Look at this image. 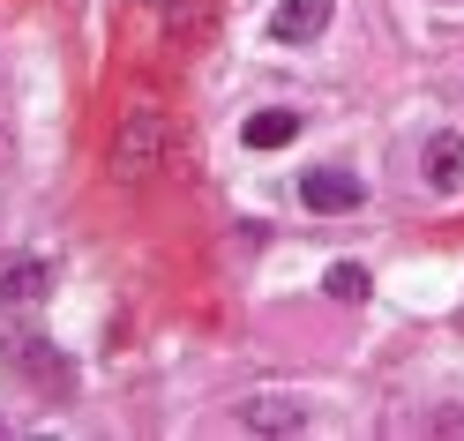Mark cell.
<instances>
[{"mask_svg":"<svg viewBox=\"0 0 464 441\" xmlns=\"http://www.w3.org/2000/svg\"><path fill=\"white\" fill-rule=\"evenodd\" d=\"M330 31V0H277L270 8V38L277 45H314Z\"/></svg>","mask_w":464,"mask_h":441,"instance_id":"3957f363","label":"cell"},{"mask_svg":"<svg viewBox=\"0 0 464 441\" xmlns=\"http://www.w3.org/2000/svg\"><path fill=\"white\" fill-rule=\"evenodd\" d=\"M240 135H247V150H285V142L300 135V112L293 105H270V112H255Z\"/></svg>","mask_w":464,"mask_h":441,"instance_id":"52a82bcc","label":"cell"},{"mask_svg":"<svg viewBox=\"0 0 464 441\" xmlns=\"http://www.w3.org/2000/svg\"><path fill=\"white\" fill-rule=\"evenodd\" d=\"M323 284H330V300H344V307H360L367 292H374V284H367V270H360V262H330V277H323Z\"/></svg>","mask_w":464,"mask_h":441,"instance_id":"ba28073f","label":"cell"},{"mask_svg":"<svg viewBox=\"0 0 464 441\" xmlns=\"http://www.w3.org/2000/svg\"><path fill=\"white\" fill-rule=\"evenodd\" d=\"M427 187H442V195L464 187V135H434L427 142Z\"/></svg>","mask_w":464,"mask_h":441,"instance_id":"8992f818","label":"cell"},{"mask_svg":"<svg viewBox=\"0 0 464 441\" xmlns=\"http://www.w3.org/2000/svg\"><path fill=\"white\" fill-rule=\"evenodd\" d=\"M300 202L307 210H323V217H344V210H360L367 187H360V172H344V165H314L307 180H300Z\"/></svg>","mask_w":464,"mask_h":441,"instance_id":"7a4b0ae2","label":"cell"},{"mask_svg":"<svg viewBox=\"0 0 464 441\" xmlns=\"http://www.w3.org/2000/svg\"><path fill=\"white\" fill-rule=\"evenodd\" d=\"M240 427H247V434H300L307 411H300L293 397H247V404H240Z\"/></svg>","mask_w":464,"mask_h":441,"instance_id":"5b68a950","label":"cell"},{"mask_svg":"<svg viewBox=\"0 0 464 441\" xmlns=\"http://www.w3.org/2000/svg\"><path fill=\"white\" fill-rule=\"evenodd\" d=\"M45 292H53V262H45V254L0 262V307H38Z\"/></svg>","mask_w":464,"mask_h":441,"instance_id":"277c9868","label":"cell"},{"mask_svg":"<svg viewBox=\"0 0 464 441\" xmlns=\"http://www.w3.org/2000/svg\"><path fill=\"white\" fill-rule=\"evenodd\" d=\"M158 158H165V120L150 105H135L121 120V135H112V172H121V180H142Z\"/></svg>","mask_w":464,"mask_h":441,"instance_id":"6da1fadb","label":"cell"}]
</instances>
